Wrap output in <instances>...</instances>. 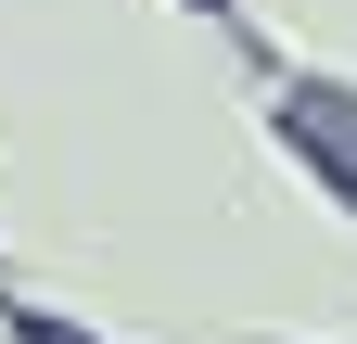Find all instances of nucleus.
I'll return each instance as SVG.
<instances>
[{
	"instance_id": "1",
	"label": "nucleus",
	"mask_w": 357,
	"mask_h": 344,
	"mask_svg": "<svg viewBox=\"0 0 357 344\" xmlns=\"http://www.w3.org/2000/svg\"><path fill=\"white\" fill-rule=\"evenodd\" d=\"M281 127H294V153H319V166H332V191L357 204V102H344V90H294Z\"/></svg>"
}]
</instances>
